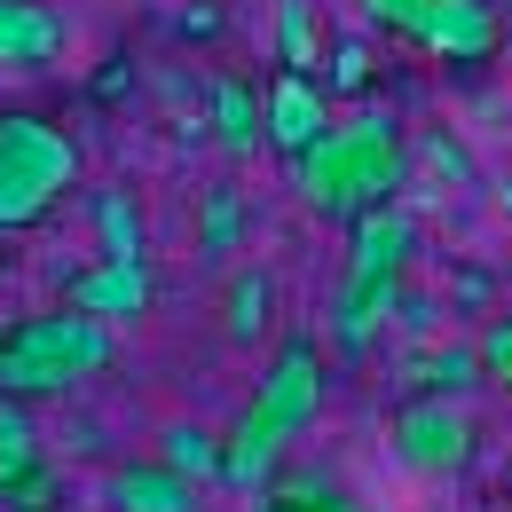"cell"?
<instances>
[{
    "instance_id": "30bf717a",
    "label": "cell",
    "mask_w": 512,
    "mask_h": 512,
    "mask_svg": "<svg viewBox=\"0 0 512 512\" xmlns=\"http://www.w3.org/2000/svg\"><path fill=\"white\" fill-rule=\"evenodd\" d=\"M497 40H505V24H497V0H434V24H426V56H442V64H489L497 56Z\"/></svg>"
},
{
    "instance_id": "8fae6325",
    "label": "cell",
    "mask_w": 512,
    "mask_h": 512,
    "mask_svg": "<svg viewBox=\"0 0 512 512\" xmlns=\"http://www.w3.org/2000/svg\"><path fill=\"white\" fill-rule=\"evenodd\" d=\"M205 127H213V142H221L229 158H253L260 142H268V95H253L237 71H221V79L205 87Z\"/></svg>"
},
{
    "instance_id": "7c38bea8",
    "label": "cell",
    "mask_w": 512,
    "mask_h": 512,
    "mask_svg": "<svg viewBox=\"0 0 512 512\" xmlns=\"http://www.w3.org/2000/svg\"><path fill=\"white\" fill-rule=\"evenodd\" d=\"M64 56V16L40 0H0V71H48Z\"/></svg>"
},
{
    "instance_id": "e0dca14e",
    "label": "cell",
    "mask_w": 512,
    "mask_h": 512,
    "mask_svg": "<svg viewBox=\"0 0 512 512\" xmlns=\"http://www.w3.org/2000/svg\"><path fill=\"white\" fill-rule=\"evenodd\" d=\"M276 64H284V71H323L316 0H276Z\"/></svg>"
},
{
    "instance_id": "44dd1931",
    "label": "cell",
    "mask_w": 512,
    "mask_h": 512,
    "mask_svg": "<svg viewBox=\"0 0 512 512\" xmlns=\"http://www.w3.org/2000/svg\"><path fill=\"white\" fill-rule=\"evenodd\" d=\"M363 16L386 24V32H402V40L418 48V40H426V24H434V0H363Z\"/></svg>"
},
{
    "instance_id": "5b68a950",
    "label": "cell",
    "mask_w": 512,
    "mask_h": 512,
    "mask_svg": "<svg viewBox=\"0 0 512 512\" xmlns=\"http://www.w3.org/2000/svg\"><path fill=\"white\" fill-rule=\"evenodd\" d=\"M245 418H253L268 442H284V449H292V442H300V434L323 418V347L308 339V331H292V339L276 347V363L260 371Z\"/></svg>"
},
{
    "instance_id": "52a82bcc",
    "label": "cell",
    "mask_w": 512,
    "mask_h": 512,
    "mask_svg": "<svg viewBox=\"0 0 512 512\" xmlns=\"http://www.w3.org/2000/svg\"><path fill=\"white\" fill-rule=\"evenodd\" d=\"M150 260H111L95 253L79 276H64V308H79V316H103V323H142L150 316Z\"/></svg>"
},
{
    "instance_id": "d4e9b609",
    "label": "cell",
    "mask_w": 512,
    "mask_h": 512,
    "mask_svg": "<svg viewBox=\"0 0 512 512\" xmlns=\"http://www.w3.org/2000/svg\"><path fill=\"white\" fill-rule=\"evenodd\" d=\"M182 32H190V40H213V32H221V8H182Z\"/></svg>"
},
{
    "instance_id": "5bb4252c",
    "label": "cell",
    "mask_w": 512,
    "mask_h": 512,
    "mask_svg": "<svg viewBox=\"0 0 512 512\" xmlns=\"http://www.w3.org/2000/svg\"><path fill=\"white\" fill-rule=\"evenodd\" d=\"M40 465H48V449H40V426H32V402L0 394V505H8Z\"/></svg>"
},
{
    "instance_id": "ac0fdd59",
    "label": "cell",
    "mask_w": 512,
    "mask_h": 512,
    "mask_svg": "<svg viewBox=\"0 0 512 512\" xmlns=\"http://www.w3.org/2000/svg\"><path fill=\"white\" fill-rule=\"evenodd\" d=\"M237 245H245V197L221 182V190H205V205H197V253L229 260Z\"/></svg>"
},
{
    "instance_id": "603a6c76",
    "label": "cell",
    "mask_w": 512,
    "mask_h": 512,
    "mask_svg": "<svg viewBox=\"0 0 512 512\" xmlns=\"http://www.w3.org/2000/svg\"><path fill=\"white\" fill-rule=\"evenodd\" d=\"M449 300L473 308V316H497V276L489 268H465V276H449Z\"/></svg>"
},
{
    "instance_id": "7a4b0ae2",
    "label": "cell",
    "mask_w": 512,
    "mask_h": 512,
    "mask_svg": "<svg viewBox=\"0 0 512 512\" xmlns=\"http://www.w3.org/2000/svg\"><path fill=\"white\" fill-rule=\"evenodd\" d=\"M410 253H418V229L402 205H371L363 221H347V260H339V284H331V347L355 363L379 347V331L402 308V276H410Z\"/></svg>"
},
{
    "instance_id": "ffe728a7",
    "label": "cell",
    "mask_w": 512,
    "mask_h": 512,
    "mask_svg": "<svg viewBox=\"0 0 512 512\" xmlns=\"http://www.w3.org/2000/svg\"><path fill=\"white\" fill-rule=\"evenodd\" d=\"M323 87H331V103H347V95L371 87V56H363V40H331V71H323Z\"/></svg>"
},
{
    "instance_id": "9a60e30c",
    "label": "cell",
    "mask_w": 512,
    "mask_h": 512,
    "mask_svg": "<svg viewBox=\"0 0 512 512\" xmlns=\"http://www.w3.org/2000/svg\"><path fill=\"white\" fill-rule=\"evenodd\" d=\"M158 457L205 489V481L229 473V434H213V426H197V418H174V426H158Z\"/></svg>"
},
{
    "instance_id": "484cf974",
    "label": "cell",
    "mask_w": 512,
    "mask_h": 512,
    "mask_svg": "<svg viewBox=\"0 0 512 512\" xmlns=\"http://www.w3.org/2000/svg\"><path fill=\"white\" fill-rule=\"evenodd\" d=\"M95 95H103V103H119V95H127V64L103 71V79H95Z\"/></svg>"
},
{
    "instance_id": "4316f807",
    "label": "cell",
    "mask_w": 512,
    "mask_h": 512,
    "mask_svg": "<svg viewBox=\"0 0 512 512\" xmlns=\"http://www.w3.org/2000/svg\"><path fill=\"white\" fill-rule=\"evenodd\" d=\"M323 512H371V505H347V497H331V505H323Z\"/></svg>"
},
{
    "instance_id": "d6986e66",
    "label": "cell",
    "mask_w": 512,
    "mask_h": 512,
    "mask_svg": "<svg viewBox=\"0 0 512 512\" xmlns=\"http://www.w3.org/2000/svg\"><path fill=\"white\" fill-rule=\"evenodd\" d=\"M95 253L142 260V213H134L127 190H95Z\"/></svg>"
},
{
    "instance_id": "2e32d148",
    "label": "cell",
    "mask_w": 512,
    "mask_h": 512,
    "mask_svg": "<svg viewBox=\"0 0 512 512\" xmlns=\"http://www.w3.org/2000/svg\"><path fill=\"white\" fill-rule=\"evenodd\" d=\"M410 379H418V394H473V386L489 379V363H481V339H442V347H426L418 363H410Z\"/></svg>"
},
{
    "instance_id": "7402d4cb",
    "label": "cell",
    "mask_w": 512,
    "mask_h": 512,
    "mask_svg": "<svg viewBox=\"0 0 512 512\" xmlns=\"http://www.w3.org/2000/svg\"><path fill=\"white\" fill-rule=\"evenodd\" d=\"M481 363H489V379L512 394V308H497V316L481 323Z\"/></svg>"
},
{
    "instance_id": "83f0119b",
    "label": "cell",
    "mask_w": 512,
    "mask_h": 512,
    "mask_svg": "<svg viewBox=\"0 0 512 512\" xmlns=\"http://www.w3.org/2000/svg\"><path fill=\"white\" fill-rule=\"evenodd\" d=\"M40 512H56V505H40Z\"/></svg>"
},
{
    "instance_id": "cb8c5ba5",
    "label": "cell",
    "mask_w": 512,
    "mask_h": 512,
    "mask_svg": "<svg viewBox=\"0 0 512 512\" xmlns=\"http://www.w3.org/2000/svg\"><path fill=\"white\" fill-rule=\"evenodd\" d=\"M426 158H434V166H442L449 182H473V158H465V150H457V142H449V134H434V142H426Z\"/></svg>"
},
{
    "instance_id": "4fadbf2b",
    "label": "cell",
    "mask_w": 512,
    "mask_h": 512,
    "mask_svg": "<svg viewBox=\"0 0 512 512\" xmlns=\"http://www.w3.org/2000/svg\"><path fill=\"white\" fill-rule=\"evenodd\" d=\"M276 308H284V292H276V276L245 260V268H229V292H221V339L229 347H260L268 331H276Z\"/></svg>"
},
{
    "instance_id": "6da1fadb",
    "label": "cell",
    "mask_w": 512,
    "mask_h": 512,
    "mask_svg": "<svg viewBox=\"0 0 512 512\" xmlns=\"http://www.w3.org/2000/svg\"><path fill=\"white\" fill-rule=\"evenodd\" d=\"M292 190L316 221H363L371 205H394L402 190V119L386 103H363L355 119H331L292 158Z\"/></svg>"
},
{
    "instance_id": "3957f363",
    "label": "cell",
    "mask_w": 512,
    "mask_h": 512,
    "mask_svg": "<svg viewBox=\"0 0 512 512\" xmlns=\"http://www.w3.org/2000/svg\"><path fill=\"white\" fill-rule=\"evenodd\" d=\"M111 331L119 323L79 316V308L24 316L16 331H0V394H16V402H56V394H71L79 379H95L119 355Z\"/></svg>"
},
{
    "instance_id": "277c9868",
    "label": "cell",
    "mask_w": 512,
    "mask_h": 512,
    "mask_svg": "<svg viewBox=\"0 0 512 512\" xmlns=\"http://www.w3.org/2000/svg\"><path fill=\"white\" fill-rule=\"evenodd\" d=\"M79 190V142L40 111H0V237L40 229Z\"/></svg>"
},
{
    "instance_id": "9c48e42d",
    "label": "cell",
    "mask_w": 512,
    "mask_h": 512,
    "mask_svg": "<svg viewBox=\"0 0 512 512\" xmlns=\"http://www.w3.org/2000/svg\"><path fill=\"white\" fill-rule=\"evenodd\" d=\"M103 505H111V512H197V481H190V473H174V465L150 449V457L111 465Z\"/></svg>"
},
{
    "instance_id": "ba28073f",
    "label": "cell",
    "mask_w": 512,
    "mask_h": 512,
    "mask_svg": "<svg viewBox=\"0 0 512 512\" xmlns=\"http://www.w3.org/2000/svg\"><path fill=\"white\" fill-rule=\"evenodd\" d=\"M316 134H331V87L316 71H276L268 79V150L300 158Z\"/></svg>"
},
{
    "instance_id": "8992f818",
    "label": "cell",
    "mask_w": 512,
    "mask_h": 512,
    "mask_svg": "<svg viewBox=\"0 0 512 512\" xmlns=\"http://www.w3.org/2000/svg\"><path fill=\"white\" fill-rule=\"evenodd\" d=\"M394 457L418 473V481H457L473 465V418L457 394H410L394 410Z\"/></svg>"
}]
</instances>
